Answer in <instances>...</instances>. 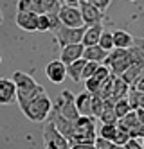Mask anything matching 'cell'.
<instances>
[{
    "label": "cell",
    "mask_w": 144,
    "mask_h": 149,
    "mask_svg": "<svg viewBox=\"0 0 144 149\" xmlns=\"http://www.w3.org/2000/svg\"><path fill=\"white\" fill-rule=\"evenodd\" d=\"M140 144H142V149H144V136L140 138Z\"/></svg>",
    "instance_id": "cell-42"
},
{
    "label": "cell",
    "mask_w": 144,
    "mask_h": 149,
    "mask_svg": "<svg viewBox=\"0 0 144 149\" xmlns=\"http://www.w3.org/2000/svg\"><path fill=\"white\" fill-rule=\"evenodd\" d=\"M103 33V25L101 24H96V25H88L85 29V34L81 38V43L83 47H90V45H97L99 43V36Z\"/></svg>",
    "instance_id": "cell-16"
},
{
    "label": "cell",
    "mask_w": 144,
    "mask_h": 149,
    "mask_svg": "<svg viewBox=\"0 0 144 149\" xmlns=\"http://www.w3.org/2000/svg\"><path fill=\"white\" fill-rule=\"evenodd\" d=\"M110 76H112V72H110V68H108V67H105L103 63H101V65L97 67V70L94 72V76H92V77H96L99 83H103V81H105V79H108Z\"/></svg>",
    "instance_id": "cell-31"
},
{
    "label": "cell",
    "mask_w": 144,
    "mask_h": 149,
    "mask_svg": "<svg viewBox=\"0 0 144 149\" xmlns=\"http://www.w3.org/2000/svg\"><path fill=\"white\" fill-rule=\"evenodd\" d=\"M20 110L24 111V115L32 122H43L49 119V113L52 110V101L47 95V92H41L34 95L32 99L25 101L24 104H20Z\"/></svg>",
    "instance_id": "cell-1"
},
{
    "label": "cell",
    "mask_w": 144,
    "mask_h": 149,
    "mask_svg": "<svg viewBox=\"0 0 144 149\" xmlns=\"http://www.w3.org/2000/svg\"><path fill=\"white\" fill-rule=\"evenodd\" d=\"M96 122L94 117L79 115L74 120V135L70 144H94L96 140Z\"/></svg>",
    "instance_id": "cell-3"
},
{
    "label": "cell",
    "mask_w": 144,
    "mask_h": 149,
    "mask_svg": "<svg viewBox=\"0 0 144 149\" xmlns=\"http://www.w3.org/2000/svg\"><path fill=\"white\" fill-rule=\"evenodd\" d=\"M79 11H81V18H83V24L88 25H96V24H101L103 22V13L99 11L96 6H92L90 2L86 0H79Z\"/></svg>",
    "instance_id": "cell-9"
},
{
    "label": "cell",
    "mask_w": 144,
    "mask_h": 149,
    "mask_svg": "<svg viewBox=\"0 0 144 149\" xmlns=\"http://www.w3.org/2000/svg\"><path fill=\"white\" fill-rule=\"evenodd\" d=\"M99 119H101V124H117V117L114 113V102L112 101L105 99V110L99 115Z\"/></svg>",
    "instance_id": "cell-22"
},
{
    "label": "cell",
    "mask_w": 144,
    "mask_h": 149,
    "mask_svg": "<svg viewBox=\"0 0 144 149\" xmlns=\"http://www.w3.org/2000/svg\"><path fill=\"white\" fill-rule=\"evenodd\" d=\"M108 52L103 50L99 45H90V47H85L83 50V59L86 61H96V63H103L105 58H106Z\"/></svg>",
    "instance_id": "cell-18"
},
{
    "label": "cell",
    "mask_w": 144,
    "mask_h": 149,
    "mask_svg": "<svg viewBox=\"0 0 144 149\" xmlns=\"http://www.w3.org/2000/svg\"><path fill=\"white\" fill-rule=\"evenodd\" d=\"M103 65L108 67L110 72H112L114 76H121V74H123V72L131 65L128 49H112V50L106 54Z\"/></svg>",
    "instance_id": "cell-4"
},
{
    "label": "cell",
    "mask_w": 144,
    "mask_h": 149,
    "mask_svg": "<svg viewBox=\"0 0 144 149\" xmlns=\"http://www.w3.org/2000/svg\"><path fill=\"white\" fill-rule=\"evenodd\" d=\"M94 146H96V149H114L115 147V144L112 140H106V138H101V136H96Z\"/></svg>",
    "instance_id": "cell-33"
},
{
    "label": "cell",
    "mask_w": 144,
    "mask_h": 149,
    "mask_svg": "<svg viewBox=\"0 0 144 149\" xmlns=\"http://www.w3.org/2000/svg\"><path fill=\"white\" fill-rule=\"evenodd\" d=\"M58 18H60V24L65 27H81L83 24V18H81V11L79 7L76 6H67L63 4L58 9Z\"/></svg>",
    "instance_id": "cell-8"
},
{
    "label": "cell",
    "mask_w": 144,
    "mask_h": 149,
    "mask_svg": "<svg viewBox=\"0 0 144 149\" xmlns=\"http://www.w3.org/2000/svg\"><path fill=\"white\" fill-rule=\"evenodd\" d=\"M130 2H135V0H130Z\"/></svg>",
    "instance_id": "cell-43"
},
{
    "label": "cell",
    "mask_w": 144,
    "mask_h": 149,
    "mask_svg": "<svg viewBox=\"0 0 144 149\" xmlns=\"http://www.w3.org/2000/svg\"><path fill=\"white\" fill-rule=\"evenodd\" d=\"M85 29H86V25H81V27H65V25L60 24L56 29H54V36H56V41L61 47L70 45V43H81Z\"/></svg>",
    "instance_id": "cell-6"
},
{
    "label": "cell",
    "mask_w": 144,
    "mask_h": 149,
    "mask_svg": "<svg viewBox=\"0 0 144 149\" xmlns=\"http://www.w3.org/2000/svg\"><path fill=\"white\" fill-rule=\"evenodd\" d=\"M69 149H96L94 144H70Z\"/></svg>",
    "instance_id": "cell-37"
},
{
    "label": "cell",
    "mask_w": 144,
    "mask_h": 149,
    "mask_svg": "<svg viewBox=\"0 0 144 149\" xmlns=\"http://www.w3.org/2000/svg\"><path fill=\"white\" fill-rule=\"evenodd\" d=\"M128 140H130V133H128V130H124L123 126L117 124V131H115V136H114L112 142H114L115 146H124Z\"/></svg>",
    "instance_id": "cell-27"
},
{
    "label": "cell",
    "mask_w": 144,
    "mask_h": 149,
    "mask_svg": "<svg viewBox=\"0 0 144 149\" xmlns=\"http://www.w3.org/2000/svg\"><path fill=\"white\" fill-rule=\"evenodd\" d=\"M16 9H18V13H36L34 0H18V2H16Z\"/></svg>",
    "instance_id": "cell-28"
},
{
    "label": "cell",
    "mask_w": 144,
    "mask_h": 149,
    "mask_svg": "<svg viewBox=\"0 0 144 149\" xmlns=\"http://www.w3.org/2000/svg\"><path fill=\"white\" fill-rule=\"evenodd\" d=\"M83 43H70V45H65L61 47V54H60V59L65 63V65H70L72 61L83 58Z\"/></svg>",
    "instance_id": "cell-13"
},
{
    "label": "cell",
    "mask_w": 144,
    "mask_h": 149,
    "mask_svg": "<svg viewBox=\"0 0 144 149\" xmlns=\"http://www.w3.org/2000/svg\"><path fill=\"white\" fill-rule=\"evenodd\" d=\"M4 22V16H2V13H0V24H2Z\"/></svg>",
    "instance_id": "cell-41"
},
{
    "label": "cell",
    "mask_w": 144,
    "mask_h": 149,
    "mask_svg": "<svg viewBox=\"0 0 144 149\" xmlns=\"http://www.w3.org/2000/svg\"><path fill=\"white\" fill-rule=\"evenodd\" d=\"M103 110H105V99L97 93H92V117H97L99 119V115L103 113Z\"/></svg>",
    "instance_id": "cell-25"
},
{
    "label": "cell",
    "mask_w": 144,
    "mask_h": 149,
    "mask_svg": "<svg viewBox=\"0 0 144 149\" xmlns=\"http://www.w3.org/2000/svg\"><path fill=\"white\" fill-rule=\"evenodd\" d=\"M86 2H90V4L96 6L101 13H105V11H106V7L110 6V2H112V0H86Z\"/></svg>",
    "instance_id": "cell-34"
},
{
    "label": "cell",
    "mask_w": 144,
    "mask_h": 149,
    "mask_svg": "<svg viewBox=\"0 0 144 149\" xmlns=\"http://www.w3.org/2000/svg\"><path fill=\"white\" fill-rule=\"evenodd\" d=\"M114 149H124V146H115Z\"/></svg>",
    "instance_id": "cell-40"
},
{
    "label": "cell",
    "mask_w": 144,
    "mask_h": 149,
    "mask_svg": "<svg viewBox=\"0 0 144 149\" xmlns=\"http://www.w3.org/2000/svg\"><path fill=\"white\" fill-rule=\"evenodd\" d=\"M45 76L49 77L51 83L60 84V83L65 81V77H67V65H65L61 59H54L45 67Z\"/></svg>",
    "instance_id": "cell-10"
},
{
    "label": "cell",
    "mask_w": 144,
    "mask_h": 149,
    "mask_svg": "<svg viewBox=\"0 0 144 149\" xmlns=\"http://www.w3.org/2000/svg\"><path fill=\"white\" fill-rule=\"evenodd\" d=\"M133 45L139 47V49L144 52V38H133Z\"/></svg>",
    "instance_id": "cell-38"
},
{
    "label": "cell",
    "mask_w": 144,
    "mask_h": 149,
    "mask_svg": "<svg viewBox=\"0 0 144 149\" xmlns=\"http://www.w3.org/2000/svg\"><path fill=\"white\" fill-rule=\"evenodd\" d=\"M130 110H131V108H130V104H128L126 97H123V99H119V101L114 102V113H115V117H117V120L123 119V117H124Z\"/></svg>",
    "instance_id": "cell-23"
},
{
    "label": "cell",
    "mask_w": 144,
    "mask_h": 149,
    "mask_svg": "<svg viewBox=\"0 0 144 149\" xmlns=\"http://www.w3.org/2000/svg\"><path fill=\"white\" fill-rule=\"evenodd\" d=\"M16 101V86L13 79L0 77V104H11Z\"/></svg>",
    "instance_id": "cell-12"
},
{
    "label": "cell",
    "mask_w": 144,
    "mask_h": 149,
    "mask_svg": "<svg viewBox=\"0 0 144 149\" xmlns=\"http://www.w3.org/2000/svg\"><path fill=\"white\" fill-rule=\"evenodd\" d=\"M112 38H114V49H130L133 45V36L123 29L112 33Z\"/></svg>",
    "instance_id": "cell-17"
},
{
    "label": "cell",
    "mask_w": 144,
    "mask_h": 149,
    "mask_svg": "<svg viewBox=\"0 0 144 149\" xmlns=\"http://www.w3.org/2000/svg\"><path fill=\"white\" fill-rule=\"evenodd\" d=\"M36 31H40V33L51 31V20H49V15H47V13L38 15V20H36Z\"/></svg>",
    "instance_id": "cell-29"
},
{
    "label": "cell",
    "mask_w": 144,
    "mask_h": 149,
    "mask_svg": "<svg viewBox=\"0 0 144 149\" xmlns=\"http://www.w3.org/2000/svg\"><path fill=\"white\" fill-rule=\"evenodd\" d=\"M13 83L16 86V101H18V104H24L25 101L32 99L34 95L45 92L41 84H38L29 74L22 72V70H16L13 74Z\"/></svg>",
    "instance_id": "cell-2"
},
{
    "label": "cell",
    "mask_w": 144,
    "mask_h": 149,
    "mask_svg": "<svg viewBox=\"0 0 144 149\" xmlns=\"http://www.w3.org/2000/svg\"><path fill=\"white\" fill-rule=\"evenodd\" d=\"M124 149H142V144H140L139 138H130L124 144Z\"/></svg>",
    "instance_id": "cell-35"
},
{
    "label": "cell",
    "mask_w": 144,
    "mask_h": 149,
    "mask_svg": "<svg viewBox=\"0 0 144 149\" xmlns=\"http://www.w3.org/2000/svg\"><path fill=\"white\" fill-rule=\"evenodd\" d=\"M74 104H76V110L79 115L92 117V93H88L85 90L79 95H74Z\"/></svg>",
    "instance_id": "cell-14"
},
{
    "label": "cell",
    "mask_w": 144,
    "mask_h": 149,
    "mask_svg": "<svg viewBox=\"0 0 144 149\" xmlns=\"http://www.w3.org/2000/svg\"><path fill=\"white\" fill-rule=\"evenodd\" d=\"M85 63H86V59L79 58V59L72 61L70 65H67V77H70L74 83L83 81V79H81V74H83V67H85Z\"/></svg>",
    "instance_id": "cell-19"
},
{
    "label": "cell",
    "mask_w": 144,
    "mask_h": 149,
    "mask_svg": "<svg viewBox=\"0 0 144 149\" xmlns=\"http://www.w3.org/2000/svg\"><path fill=\"white\" fill-rule=\"evenodd\" d=\"M101 65V63H96V61H86L85 63V67H83V74H81V79H88V77H92L94 76V72L97 70V67Z\"/></svg>",
    "instance_id": "cell-30"
},
{
    "label": "cell",
    "mask_w": 144,
    "mask_h": 149,
    "mask_svg": "<svg viewBox=\"0 0 144 149\" xmlns=\"http://www.w3.org/2000/svg\"><path fill=\"white\" fill-rule=\"evenodd\" d=\"M36 20L38 15L36 13H18L15 22L22 31H27V33H34L36 31Z\"/></svg>",
    "instance_id": "cell-15"
},
{
    "label": "cell",
    "mask_w": 144,
    "mask_h": 149,
    "mask_svg": "<svg viewBox=\"0 0 144 149\" xmlns=\"http://www.w3.org/2000/svg\"><path fill=\"white\" fill-rule=\"evenodd\" d=\"M117 131V124H101V130H99V135L101 138H106V140H114Z\"/></svg>",
    "instance_id": "cell-26"
},
{
    "label": "cell",
    "mask_w": 144,
    "mask_h": 149,
    "mask_svg": "<svg viewBox=\"0 0 144 149\" xmlns=\"http://www.w3.org/2000/svg\"><path fill=\"white\" fill-rule=\"evenodd\" d=\"M52 110H56L61 117H65L67 120H72V122L79 117V113L76 110V104H74V95L69 90H63L60 93L58 101L52 104Z\"/></svg>",
    "instance_id": "cell-5"
},
{
    "label": "cell",
    "mask_w": 144,
    "mask_h": 149,
    "mask_svg": "<svg viewBox=\"0 0 144 149\" xmlns=\"http://www.w3.org/2000/svg\"><path fill=\"white\" fill-rule=\"evenodd\" d=\"M128 90H130V86L121 79L119 76H114L112 74V81H110V90H108V101H112V102H115V101H119V99H123V97H126V93H128Z\"/></svg>",
    "instance_id": "cell-11"
},
{
    "label": "cell",
    "mask_w": 144,
    "mask_h": 149,
    "mask_svg": "<svg viewBox=\"0 0 144 149\" xmlns=\"http://www.w3.org/2000/svg\"><path fill=\"white\" fill-rule=\"evenodd\" d=\"M85 86H86L88 93H97L99 88H101V83H99L96 77H88V79H85Z\"/></svg>",
    "instance_id": "cell-32"
},
{
    "label": "cell",
    "mask_w": 144,
    "mask_h": 149,
    "mask_svg": "<svg viewBox=\"0 0 144 149\" xmlns=\"http://www.w3.org/2000/svg\"><path fill=\"white\" fill-rule=\"evenodd\" d=\"M99 47H101L103 50H106V52H110L114 49V38H112V33L110 31H105L103 29V33H101V36H99V43H97Z\"/></svg>",
    "instance_id": "cell-24"
},
{
    "label": "cell",
    "mask_w": 144,
    "mask_h": 149,
    "mask_svg": "<svg viewBox=\"0 0 144 149\" xmlns=\"http://www.w3.org/2000/svg\"><path fill=\"white\" fill-rule=\"evenodd\" d=\"M140 70H142L140 67L130 65V67H128V68H126V70H124L123 74H121L119 77L123 79V81H124V83L128 84V86H133V84H135V81H137V79L140 77Z\"/></svg>",
    "instance_id": "cell-21"
},
{
    "label": "cell",
    "mask_w": 144,
    "mask_h": 149,
    "mask_svg": "<svg viewBox=\"0 0 144 149\" xmlns=\"http://www.w3.org/2000/svg\"><path fill=\"white\" fill-rule=\"evenodd\" d=\"M43 142H45V149H69L70 142L65 138L51 120H47L45 127H43Z\"/></svg>",
    "instance_id": "cell-7"
},
{
    "label": "cell",
    "mask_w": 144,
    "mask_h": 149,
    "mask_svg": "<svg viewBox=\"0 0 144 149\" xmlns=\"http://www.w3.org/2000/svg\"><path fill=\"white\" fill-rule=\"evenodd\" d=\"M0 63H2V58H0Z\"/></svg>",
    "instance_id": "cell-44"
},
{
    "label": "cell",
    "mask_w": 144,
    "mask_h": 149,
    "mask_svg": "<svg viewBox=\"0 0 144 149\" xmlns=\"http://www.w3.org/2000/svg\"><path fill=\"white\" fill-rule=\"evenodd\" d=\"M34 6H36V13H58L60 9V0H34Z\"/></svg>",
    "instance_id": "cell-20"
},
{
    "label": "cell",
    "mask_w": 144,
    "mask_h": 149,
    "mask_svg": "<svg viewBox=\"0 0 144 149\" xmlns=\"http://www.w3.org/2000/svg\"><path fill=\"white\" fill-rule=\"evenodd\" d=\"M131 88H135L137 92H142V93H144V76H140V77L135 81V84H133Z\"/></svg>",
    "instance_id": "cell-36"
},
{
    "label": "cell",
    "mask_w": 144,
    "mask_h": 149,
    "mask_svg": "<svg viewBox=\"0 0 144 149\" xmlns=\"http://www.w3.org/2000/svg\"><path fill=\"white\" fill-rule=\"evenodd\" d=\"M63 2L67 4V6H77V4H79V0H63Z\"/></svg>",
    "instance_id": "cell-39"
}]
</instances>
